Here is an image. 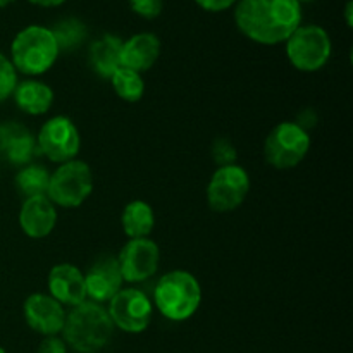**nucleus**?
Returning <instances> with one entry per match:
<instances>
[{"label": "nucleus", "instance_id": "nucleus-31", "mask_svg": "<svg viewBox=\"0 0 353 353\" xmlns=\"http://www.w3.org/2000/svg\"><path fill=\"white\" fill-rule=\"evenodd\" d=\"M12 2H16V0H0V9H2V7L10 6Z\"/></svg>", "mask_w": 353, "mask_h": 353}, {"label": "nucleus", "instance_id": "nucleus-1", "mask_svg": "<svg viewBox=\"0 0 353 353\" xmlns=\"http://www.w3.org/2000/svg\"><path fill=\"white\" fill-rule=\"evenodd\" d=\"M234 23L240 33L255 43H285L302 24V3L296 0H238Z\"/></svg>", "mask_w": 353, "mask_h": 353}, {"label": "nucleus", "instance_id": "nucleus-20", "mask_svg": "<svg viewBox=\"0 0 353 353\" xmlns=\"http://www.w3.org/2000/svg\"><path fill=\"white\" fill-rule=\"evenodd\" d=\"M121 226L130 240L148 238L155 226V214L145 200H131L121 214Z\"/></svg>", "mask_w": 353, "mask_h": 353}, {"label": "nucleus", "instance_id": "nucleus-9", "mask_svg": "<svg viewBox=\"0 0 353 353\" xmlns=\"http://www.w3.org/2000/svg\"><path fill=\"white\" fill-rule=\"evenodd\" d=\"M38 154L45 155L50 162L64 164L72 161L81 148V137L69 117H50L37 134Z\"/></svg>", "mask_w": 353, "mask_h": 353}, {"label": "nucleus", "instance_id": "nucleus-17", "mask_svg": "<svg viewBox=\"0 0 353 353\" xmlns=\"http://www.w3.org/2000/svg\"><path fill=\"white\" fill-rule=\"evenodd\" d=\"M161 57V40L154 33H138L123 40L121 48V68L145 72L154 68Z\"/></svg>", "mask_w": 353, "mask_h": 353}, {"label": "nucleus", "instance_id": "nucleus-2", "mask_svg": "<svg viewBox=\"0 0 353 353\" xmlns=\"http://www.w3.org/2000/svg\"><path fill=\"white\" fill-rule=\"evenodd\" d=\"M64 341L78 353H99L112 340L114 324L102 303L85 300L65 314Z\"/></svg>", "mask_w": 353, "mask_h": 353}, {"label": "nucleus", "instance_id": "nucleus-16", "mask_svg": "<svg viewBox=\"0 0 353 353\" xmlns=\"http://www.w3.org/2000/svg\"><path fill=\"white\" fill-rule=\"evenodd\" d=\"M57 223V210L47 196H31L24 200L19 210V226L33 240L47 238Z\"/></svg>", "mask_w": 353, "mask_h": 353}, {"label": "nucleus", "instance_id": "nucleus-8", "mask_svg": "<svg viewBox=\"0 0 353 353\" xmlns=\"http://www.w3.org/2000/svg\"><path fill=\"white\" fill-rule=\"evenodd\" d=\"M250 192V176L241 165H223L214 171L207 185V202L214 212L238 209Z\"/></svg>", "mask_w": 353, "mask_h": 353}, {"label": "nucleus", "instance_id": "nucleus-33", "mask_svg": "<svg viewBox=\"0 0 353 353\" xmlns=\"http://www.w3.org/2000/svg\"><path fill=\"white\" fill-rule=\"evenodd\" d=\"M0 353H7V352H6V350H3V348H2V347H0Z\"/></svg>", "mask_w": 353, "mask_h": 353}, {"label": "nucleus", "instance_id": "nucleus-10", "mask_svg": "<svg viewBox=\"0 0 353 353\" xmlns=\"http://www.w3.org/2000/svg\"><path fill=\"white\" fill-rule=\"evenodd\" d=\"M114 327H119L124 333H143L152 321L150 299L141 290L123 288L109 300L107 307Z\"/></svg>", "mask_w": 353, "mask_h": 353}, {"label": "nucleus", "instance_id": "nucleus-21", "mask_svg": "<svg viewBox=\"0 0 353 353\" xmlns=\"http://www.w3.org/2000/svg\"><path fill=\"white\" fill-rule=\"evenodd\" d=\"M50 172L40 164H26L16 174V188L24 199L31 196H47Z\"/></svg>", "mask_w": 353, "mask_h": 353}, {"label": "nucleus", "instance_id": "nucleus-4", "mask_svg": "<svg viewBox=\"0 0 353 353\" xmlns=\"http://www.w3.org/2000/svg\"><path fill=\"white\" fill-rule=\"evenodd\" d=\"M59 47L50 28L31 24L14 37L10 45V62L24 76L45 74L59 57Z\"/></svg>", "mask_w": 353, "mask_h": 353}, {"label": "nucleus", "instance_id": "nucleus-6", "mask_svg": "<svg viewBox=\"0 0 353 353\" xmlns=\"http://www.w3.org/2000/svg\"><path fill=\"white\" fill-rule=\"evenodd\" d=\"M93 192V172L85 161L64 162L50 174L47 199L54 205L76 209Z\"/></svg>", "mask_w": 353, "mask_h": 353}, {"label": "nucleus", "instance_id": "nucleus-26", "mask_svg": "<svg viewBox=\"0 0 353 353\" xmlns=\"http://www.w3.org/2000/svg\"><path fill=\"white\" fill-rule=\"evenodd\" d=\"M130 7L143 19H155L164 9V0H130Z\"/></svg>", "mask_w": 353, "mask_h": 353}, {"label": "nucleus", "instance_id": "nucleus-12", "mask_svg": "<svg viewBox=\"0 0 353 353\" xmlns=\"http://www.w3.org/2000/svg\"><path fill=\"white\" fill-rule=\"evenodd\" d=\"M23 314L26 324L43 336H57L65 323V309L45 293H33L24 300Z\"/></svg>", "mask_w": 353, "mask_h": 353}, {"label": "nucleus", "instance_id": "nucleus-18", "mask_svg": "<svg viewBox=\"0 0 353 353\" xmlns=\"http://www.w3.org/2000/svg\"><path fill=\"white\" fill-rule=\"evenodd\" d=\"M12 95L16 105L30 116H41V114L48 112L54 103V90L47 83L38 81L34 78L17 81Z\"/></svg>", "mask_w": 353, "mask_h": 353}, {"label": "nucleus", "instance_id": "nucleus-27", "mask_svg": "<svg viewBox=\"0 0 353 353\" xmlns=\"http://www.w3.org/2000/svg\"><path fill=\"white\" fill-rule=\"evenodd\" d=\"M37 353H68V345L59 336H45L38 345Z\"/></svg>", "mask_w": 353, "mask_h": 353}, {"label": "nucleus", "instance_id": "nucleus-24", "mask_svg": "<svg viewBox=\"0 0 353 353\" xmlns=\"http://www.w3.org/2000/svg\"><path fill=\"white\" fill-rule=\"evenodd\" d=\"M17 85V71L9 57L0 54V102L9 99Z\"/></svg>", "mask_w": 353, "mask_h": 353}, {"label": "nucleus", "instance_id": "nucleus-3", "mask_svg": "<svg viewBox=\"0 0 353 353\" xmlns=\"http://www.w3.org/2000/svg\"><path fill=\"white\" fill-rule=\"evenodd\" d=\"M154 303L159 312L172 323L188 321L202 303V286L188 271L165 272L154 292Z\"/></svg>", "mask_w": 353, "mask_h": 353}, {"label": "nucleus", "instance_id": "nucleus-22", "mask_svg": "<svg viewBox=\"0 0 353 353\" xmlns=\"http://www.w3.org/2000/svg\"><path fill=\"white\" fill-rule=\"evenodd\" d=\"M55 41H57L59 52H72L85 43L88 37V28L78 17H65L59 21L54 28H50Z\"/></svg>", "mask_w": 353, "mask_h": 353}, {"label": "nucleus", "instance_id": "nucleus-14", "mask_svg": "<svg viewBox=\"0 0 353 353\" xmlns=\"http://www.w3.org/2000/svg\"><path fill=\"white\" fill-rule=\"evenodd\" d=\"M48 295L62 307H76L86 299L85 274L72 264H57L48 272Z\"/></svg>", "mask_w": 353, "mask_h": 353}, {"label": "nucleus", "instance_id": "nucleus-25", "mask_svg": "<svg viewBox=\"0 0 353 353\" xmlns=\"http://www.w3.org/2000/svg\"><path fill=\"white\" fill-rule=\"evenodd\" d=\"M212 161L216 162L217 168H223V165H233L236 164V159H238V152L236 147L231 143L228 138H216L212 143Z\"/></svg>", "mask_w": 353, "mask_h": 353}, {"label": "nucleus", "instance_id": "nucleus-32", "mask_svg": "<svg viewBox=\"0 0 353 353\" xmlns=\"http://www.w3.org/2000/svg\"><path fill=\"white\" fill-rule=\"evenodd\" d=\"M299 3H303V2H312V0H296Z\"/></svg>", "mask_w": 353, "mask_h": 353}, {"label": "nucleus", "instance_id": "nucleus-30", "mask_svg": "<svg viewBox=\"0 0 353 353\" xmlns=\"http://www.w3.org/2000/svg\"><path fill=\"white\" fill-rule=\"evenodd\" d=\"M345 19H347L348 28H352V24H353V2L352 0H348L347 7H345Z\"/></svg>", "mask_w": 353, "mask_h": 353}, {"label": "nucleus", "instance_id": "nucleus-13", "mask_svg": "<svg viewBox=\"0 0 353 353\" xmlns=\"http://www.w3.org/2000/svg\"><path fill=\"white\" fill-rule=\"evenodd\" d=\"M123 276H121L117 257L99 259L85 274L86 299L92 302H109L119 290H123Z\"/></svg>", "mask_w": 353, "mask_h": 353}, {"label": "nucleus", "instance_id": "nucleus-5", "mask_svg": "<svg viewBox=\"0 0 353 353\" xmlns=\"http://www.w3.org/2000/svg\"><path fill=\"white\" fill-rule=\"evenodd\" d=\"M285 43L288 61L293 68L303 72L323 69L333 52L330 33L317 24H300Z\"/></svg>", "mask_w": 353, "mask_h": 353}, {"label": "nucleus", "instance_id": "nucleus-7", "mask_svg": "<svg viewBox=\"0 0 353 353\" xmlns=\"http://www.w3.org/2000/svg\"><path fill=\"white\" fill-rule=\"evenodd\" d=\"M310 150V137L299 123H279L271 130L264 143V157L276 169H293L307 157Z\"/></svg>", "mask_w": 353, "mask_h": 353}, {"label": "nucleus", "instance_id": "nucleus-23", "mask_svg": "<svg viewBox=\"0 0 353 353\" xmlns=\"http://www.w3.org/2000/svg\"><path fill=\"white\" fill-rule=\"evenodd\" d=\"M110 83L119 99L124 102H138L141 100L145 93V81L141 78L140 72L131 71L128 68H119L112 76H110Z\"/></svg>", "mask_w": 353, "mask_h": 353}, {"label": "nucleus", "instance_id": "nucleus-15", "mask_svg": "<svg viewBox=\"0 0 353 353\" xmlns=\"http://www.w3.org/2000/svg\"><path fill=\"white\" fill-rule=\"evenodd\" d=\"M38 155L37 137L19 123L0 124V157L14 165H26Z\"/></svg>", "mask_w": 353, "mask_h": 353}, {"label": "nucleus", "instance_id": "nucleus-19", "mask_svg": "<svg viewBox=\"0 0 353 353\" xmlns=\"http://www.w3.org/2000/svg\"><path fill=\"white\" fill-rule=\"evenodd\" d=\"M123 40L116 34H103L90 47V65L100 78H109L121 68Z\"/></svg>", "mask_w": 353, "mask_h": 353}, {"label": "nucleus", "instance_id": "nucleus-28", "mask_svg": "<svg viewBox=\"0 0 353 353\" xmlns=\"http://www.w3.org/2000/svg\"><path fill=\"white\" fill-rule=\"evenodd\" d=\"M195 2L203 10H209V12H223V10H228L230 7L236 6L238 0H195Z\"/></svg>", "mask_w": 353, "mask_h": 353}, {"label": "nucleus", "instance_id": "nucleus-11", "mask_svg": "<svg viewBox=\"0 0 353 353\" xmlns=\"http://www.w3.org/2000/svg\"><path fill=\"white\" fill-rule=\"evenodd\" d=\"M117 262L123 281L143 283L157 272L161 248L150 238H134L124 245Z\"/></svg>", "mask_w": 353, "mask_h": 353}, {"label": "nucleus", "instance_id": "nucleus-29", "mask_svg": "<svg viewBox=\"0 0 353 353\" xmlns=\"http://www.w3.org/2000/svg\"><path fill=\"white\" fill-rule=\"evenodd\" d=\"M30 3L38 7H59L65 2V0H28Z\"/></svg>", "mask_w": 353, "mask_h": 353}]
</instances>
